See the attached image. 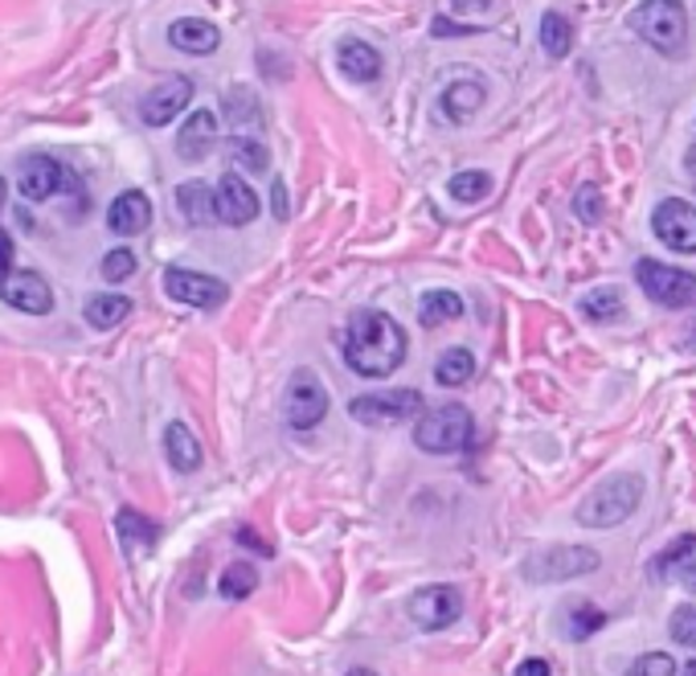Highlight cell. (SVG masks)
Returning a JSON list of instances; mask_svg holds the SVG:
<instances>
[{
    "mask_svg": "<svg viewBox=\"0 0 696 676\" xmlns=\"http://www.w3.org/2000/svg\"><path fill=\"white\" fill-rule=\"evenodd\" d=\"M344 361L357 377H390L406 361V333L386 312H357L344 333Z\"/></svg>",
    "mask_w": 696,
    "mask_h": 676,
    "instance_id": "6da1fadb",
    "label": "cell"
},
{
    "mask_svg": "<svg viewBox=\"0 0 696 676\" xmlns=\"http://www.w3.org/2000/svg\"><path fill=\"white\" fill-rule=\"evenodd\" d=\"M631 29L644 37L651 50L680 58L688 50V13L680 0H644L631 13Z\"/></svg>",
    "mask_w": 696,
    "mask_h": 676,
    "instance_id": "7a4b0ae2",
    "label": "cell"
},
{
    "mask_svg": "<svg viewBox=\"0 0 696 676\" xmlns=\"http://www.w3.org/2000/svg\"><path fill=\"white\" fill-rule=\"evenodd\" d=\"M644 500V480L639 475H614V480H602L582 505H577V521L586 529H611V524H623L639 508Z\"/></svg>",
    "mask_w": 696,
    "mask_h": 676,
    "instance_id": "3957f363",
    "label": "cell"
},
{
    "mask_svg": "<svg viewBox=\"0 0 696 676\" xmlns=\"http://www.w3.org/2000/svg\"><path fill=\"white\" fill-rule=\"evenodd\" d=\"M476 435V423L463 406H439V410H423V419L414 423V443L426 456H455Z\"/></svg>",
    "mask_w": 696,
    "mask_h": 676,
    "instance_id": "277c9868",
    "label": "cell"
},
{
    "mask_svg": "<svg viewBox=\"0 0 696 676\" xmlns=\"http://www.w3.org/2000/svg\"><path fill=\"white\" fill-rule=\"evenodd\" d=\"M635 283L656 300L660 307H693L696 304V275L693 270H676L656 258H639L635 263Z\"/></svg>",
    "mask_w": 696,
    "mask_h": 676,
    "instance_id": "5b68a950",
    "label": "cell"
},
{
    "mask_svg": "<svg viewBox=\"0 0 696 676\" xmlns=\"http://www.w3.org/2000/svg\"><path fill=\"white\" fill-rule=\"evenodd\" d=\"M423 410L426 402L418 389H377V394H361L349 402V414L365 426H398Z\"/></svg>",
    "mask_w": 696,
    "mask_h": 676,
    "instance_id": "8992f818",
    "label": "cell"
},
{
    "mask_svg": "<svg viewBox=\"0 0 696 676\" xmlns=\"http://www.w3.org/2000/svg\"><path fill=\"white\" fill-rule=\"evenodd\" d=\"M598 566H602V558L586 545H545L525 562V578H533V582H570V578L590 575Z\"/></svg>",
    "mask_w": 696,
    "mask_h": 676,
    "instance_id": "52a82bcc",
    "label": "cell"
},
{
    "mask_svg": "<svg viewBox=\"0 0 696 676\" xmlns=\"http://www.w3.org/2000/svg\"><path fill=\"white\" fill-rule=\"evenodd\" d=\"M283 414H288V426L295 431H312V426L323 423L328 414V389L312 370H300L291 377L288 398H283Z\"/></svg>",
    "mask_w": 696,
    "mask_h": 676,
    "instance_id": "ba28073f",
    "label": "cell"
},
{
    "mask_svg": "<svg viewBox=\"0 0 696 676\" xmlns=\"http://www.w3.org/2000/svg\"><path fill=\"white\" fill-rule=\"evenodd\" d=\"M651 230L663 246H672L680 254H696V205L684 197H663L651 209Z\"/></svg>",
    "mask_w": 696,
    "mask_h": 676,
    "instance_id": "9c48e42d",
    "label": "cell"
},
{
    "mask_svg": "<svg viewBox=\"0 0 696 676\" xmlns=\"http://www.w3.org/2000/svg\"><path fill=\"white\" fill-rule=\"evenodd\" d=\"M406 611L423 631H442V627H451L463 615V594H459V587H447V582L423 587V591L410 594Z\"/></svg>",
    "mask_w": 696,
    "mask_h": 676,
    "instance_id": "30bf717a",
    "label": "cell"
},
{
    "mask_svg": "<svg viewBox=\"0 0 696 676\" xmlns=\"http://www.w3.org/2000/svg\"><path fill=\"white\" fill-rule=\"evenodd\" d=\"M164 291L172 300H181L188 307H202V312H213L230 300V288L221 283L218 275H202V270H185V267H169L164 270Z\"/></svg>",
    "mask_w": 696,
    "mask_h": 676,
    "instance_id": "8fae6325",
    "label": "cell"
},
{
    "mask_svg": "<svg viewBox=\"0 0 696 676\" xmlns=\"http://www.w3.org/2000/svg\"><path fill=\"white\" fill-rule=\"evenodd\" d=\"M188 102H193V83H188L185 74H172V79H164V83L152 86V90L144 95L139 119H144L148 128H164V123L185 116Z\"/></svg>",
    "mask_w": 696,
    "mask_h": 676,
    "instance_id": "7c38bea8",
    "label": "cell"
},
{
    "mask_svg": "<svg viewBox=\"0 0 696 676\" xmlns=\"http://www.w3.org/2000/svg\"><path fill=\"white\" fill-rule=\"evenodd\" d=\"M213 202H218L221 226H251V221L258 218V209H262L258 193L242 181L239 172H225V177H221L218 189H213Z\"/></svg>",
    "mask_w": 696,
    "mask_h": 676,
    "instance_id": "4fadbf2b",
    "label": "cell"
},
{
    "mask_svg": "<svg viewBox=\"0 0 696 676\" xmlns=\"http://www.w3.org/2000/svg\"><path fill=\"white\" fill-rule=\"evenodd\" d=\"M0 295H4V304L9 307L29 312V316H46L53 307L50 283H46L37 270H9V275L0 279Z\"/></svg>",
    "mask_w": 696,
    "mask_h": 676,
    "instance_id": "5bb4252c",
    "label": "cell"
},
{
    "mask_svg": "<svg viewBox=\"0 0 696 676\" xmlns=\"http://www.w3.org/2000/svg\"><path fill=\"white\" fill-rule=\"evenodd\" d=\"M17 185L29 202H46V197H53L58 189L66 185V169L53 156H29V160H21Z\"/></svg>",
    "mask_w": 696,
    "mask_h": 676,
    "instance_id": "9a60e30c",
    "label": "cell"
},
{
    "mask_svg": "<svg viewBox=\"0 0 696 676\" xmlns=\"http://www.w3.org/2000/svg\"><path fill=\"white\" fill-rule=\"evenodd\" d=\"M651 575L660 582H684L696 594V533L672 541L660 558L651 562Z\"/></svg>",
    "mask_w": 696,
    "mask_h": 676,
    "instance_id": "2e32d148",
    "label": "cell"
},
{
    "mask_svg": "<svg viewBox=\"0 0 696 676\" xmlns=\"http://www.w3.org/2000/svg\"><path fill=\"white\" fill-rule=\"evenodd\" d=\"M148 221H152V202H148V193H139V189H123L120 197L107 205V226L123 238L148 230Z\"/></svg>",
    "mask_w": 696,
    "mask_h": 676,
    "instance_id": "e0dca14e",
    "label": "cell"
},
{
    "mask_svg": "<svg viewBox=\"0 0 696 676\" xmlns=\"http://www.w3.org/2000/svg\"><path fill=\"white\" fill-rule=\"evenodd\" d=\"M337 67L349 83H377L381 79V53L361 37H344L337 50Z\"/></svg>",
    "mask_w": 696,
    "mask_h": 676,
    "instance_id": "ac0fdd59",
    "label": "cell"
},
{
    "mask_svg": "<svg viewBox=\"0 0 696 676\" xmlns=\"http://www.w3.org/2000/svg\"><path fill=\"white\" fill-rule=\"evenodd\" d=\"M218 144V116L213 111H193V116L181 123V132H176V156L181 160H202L209 156V148Z\"/></svg>",
    "mask_w": 696,
    "mask_h": 676,
    "instance_id": "d6986e66",
    "label": "cell"
},
{
    "mask_svg": "<svg viewBox=\"0 0 696 676\" xmlns=\"http://www.w3.org/2000/svg\"><path fill=\"white\" fill-rule=\"evenodd\" d=\"M169 46L181 53H197V58H205V53H213L221 46V29L213 21L181 17L169 25Z\"/></svg>",
    "mask_w": 696,
    "mask_h": 676,
    "instance_id": "ffe728a7",
    "label": "cell"
},
{
    "mask_svg": "<svg viewBox=\"0 0 696 676\" xmlns=\"http://www.w3.org/2000/svg\"><path fill=\"white\" fill-rule=\"evenodd\" d=\"M164 456H169L176 472H197L202 468V443H197V435L185 423H169V431H164Z\"/></svg>",
    "mask_w": 696,
    "mask_h": 676,
    "instance_id": "44dd1931",
    "label": "cell"
},
{
    "mask_svg": "<svg viewBox=\"0 0 696 676\" xmlns=\"http://www.w3.org/2000/svg\"><path fill=\"white\" fill-rule=\"evenodd\" d=\"M176 205L197 226H213L218 221V202H213V189L205 185V181H185V185L176 189Z\"/></svg>",
    "mask_w": 696,
    "mask_h": 676,
    "instance_id": "7402d4cb",
    "label": "cell"
},
{
    "mask_svg": "<svg viewBox=\"0 0 696 676\" xmlns=\"http://www.w3.org/2000/svg\"><path fill=\"white\" fill-rule=\"evenodd\" d=\"M484 107V83L476 79H463V83H451L442 90V116L463 123V119H472Z\"/></svg>",
    "mask_w": 696,
    "mask_h": 676,
    "instance_id": "603a6c76",
    "label": "cell"
},
{
    "mask_svg": "<svg viewBox=\"0 0 696 676\" xmlns=\"http://www.w3.org/2000/svg\"><path fill=\"white\" fill-rule=\"evenodd\" d=\"M83 316L90 328H102V333H107V328H115V324H123L132 316V300H127V295H111V291H107V295H90Z\"/></svg>",
    "mask_w": 696,
    "mask_h": 676,
    "instance_id": "cb8c5ba5",
    "label": "cell"
},
{
    "mask_svg": "<svg viewBox=\"0 0 696 676\" xmlns=\"http://www.w3.org/2000/svg\"><path fill=\"white\" fill-rule=\"evenodd\" d=\"M225 116H230V128H239V132H251L262 123V102L251 86H234L230 95H225Z\"/></svg>",
    "mask_w": 696,
    "mask_h": 676,
    "instance_id": "d4e9b609",
    "label": "cell"
},
{
    "mask_svg": "<svg viewBox=\"0 0 696 676\" xmlns=\"http://www.w3.org/2000/svg\"><path fill=\"white\" fill-rule=\"evenodd\" d=\"M472 373H476V357H472V349H447V353L439 357V365H435V382L447 389H455V386H467Z\"/></svg>",
    "mask_w": 696,
    "mask_h": 676,
    "instance_id": "484cf974",
    "label": "cell"
},
{
    "mask_svg": "<svg viewBox=\"0 0 696 676\" xmlns=\"http://www.w3.org/2000/svg\"><path fill=\"white\" fill-rule=\"evenodd\" d=\"M115 529H120V541L132 550V554H144V550H152L156 545V524L148 521L144 512H136V508H123Z\"/></svg>",
    "mask_w": 696,
    "mask_h": 676,
    "instance_id": "4316f807",
    "label": "cell"
},
{
    "mask_svg": "<svg viewBox=\"0 0 696 676\" xmlns=\"http://www.w3.org/2000/svg\"><path fill=\"white\" fill-rule=\"evenodd\" d=\"M221 599H230V603H239V599H251L258 591V570L251 562H234V566H225L221 570V582H218Z\"/></svg>",
    "mask_w": 696,
    "mask_h": 676,
    "instance_id": "83f0119b",
    "label": "cell"
},
{
    "mask_svg": "<svg viewBox=\"0 0 696 676\" xmlns=\"http://www.w3.org/2000/svg\"><path fill=\"white\" fill-rule=\"evenodd\" d=\"M582 316H590V321H619L627 304H623V291L619 288H595L582 295Z\"/></svg>",
    "mask_w": 696,
    "mask_h": 676,
    "instance_id": "f1b7e54d",
    "label": "cell"
},
{
    "mask_svg": "<svg viewBox=\"0 0 696 676\" xmlns=\"http://www.w3.org/2000/svg\"><path fill=\"white\" fill-rule=\"evenodd\" d=\"M418 316L423 324H447V321H459L463 316V300H459L455 291H426L423 304H418Z\"/></svg>",
    "mask_w": 696,
    "mask_h": 676,
    "instance_id": "f546056e",
    "label": "cell"
},
{
    "mask_svg": "<svg viewBox=\"0 0 696 676\" xmlns=\"http://www.w3.org/2000/svg\"><path fill=\"white\" fill-rule=\"evenodd\" d=\"M541 50L549 58H565V53L574 50V25L561 13H545L541 17Z\"/></svg>",
    "mask_w": 696,
    "mask_h": 676,
    "instance_id": "4dcf8cb0",
    "label": "cell"
},
{
    "mask_svg": "<svg viewBox=\"0 0 696 676\" xmlns=\"http://www.w3.org/2000/svg\"><path fill=\"white\" fill-rule=\"evenodd\" d=\"M447 193H451L455 202H463V205H476V202H484V197L492 193V177H488V172H479V169L455 172V177L447 181Z\"/></svg>",
    "mask_w": 696,
    "mask_h": 676,
    "instance_id": "1f68e13d",
    "label": "cell"
},
{
    "mask_svg": "<svg viewBox=\"0 0 696 676\" xmlns=\"http://www.w3.org/2000/svg\"><path fill=\"white\" fill-rule=\"evenodd\" d=\"M230 156L251 172H267V165H271V153H267L258 140H251V135H234V140H230Z\"/></svg>",
    "mask_w": 696,
    "mask_h": 676,
    "instance_id": "d6a6232c",
    "label": "cell"
},
{
    "mask_svg": "<svg viewBox=\"0 0 696 676\" xmlns=\"http://www.w3.org/2000/svg\"><path fill=\"white\" fill-rule=\"evenodd\" d=\"M132 275H136V251L115 246V251L102 254V279H107V283H123V279H132Z\"/></svg>",
    "mask_w": 696,
    "mask_h": 676,
    "instance_id": "836d02e7",
    "label": "cell"
},
{
    "mask_svg": "<svg viewBox=\"0 0 696 676\" xmlns=\"http://www.w3.org/2000/svg\"><path fill=\"white\" fill-rule=\"evenodd\" d=\"M598 627H607V611H598L595 603H582L570 611V636L574 640H590Z\"/></svg>",
    "mask_w": 696,
    "mask_h": 676,
    "instance_id": "e575fe53",
    "label": "cell"
},
{
    "mask_svg": "<svg viewBox=\"0 0 696 676\" xmlns=\"http://www.w3.org/2000/svg\"><path fill=\"white\" fill-rule=\"evenodd\" d=\"M668 631H672V640H676V643H684V648H693V652H696V607H676V611H672Z\"/></svg>",
    "mask_w": 696,
    "mask_h": 676,
    "instance_id": "d590c367",
    "label": "cell"
},
{
    "mask_svg": "<svg viewBox=\"0 0 696 676\" xmlns=\"http://www.w3.org/2000/svg\"><path fill=\"white\" fill-rule=\"evenodd\" d=\"M631 676H676V660L668 652H647L631 664Z\"/></svg>",
    "mask_w": 696,
    "mask_h": 676,
    "instance_id": "8d00e7d4",
    "label": "cell"
},
{
    "mask_svg": "<svg viewBox=\"0 0 696 676\" xmlns=\"http://www.w3.org/2000/svg\"><path fill=\"white\" fill-rule=\"evenodd\" d=\"M574 209H577V218L590 221V226H595V221L602 218V214H598V189H595V185L582 189V193H577V202H574Z\"/></svg>",
    "mask_w": 696,
    "mask_h": 676,
    "instance_id": "74e56055",
    "label": "cell"
},
{
    "mask_svg": "<svg viewBox=\"0 0 696 676\" xmlns=\"http://www.w3.org/2000/svg\"><path fill=\"white\" fill-rule=\"evenodd\" d=\"M13 270V238L0 230V279Z\"/></svg>",
    "mask_w": 696,
    "mask_h": 676,
    "instance_id": "f35d334b",
    "label": "cell"
},
{
    "mask_svg": "<svg viewBox=\"0 0 696 676\" xmlns=\"http://www.w3.org/2000/svg\"><path fill=\"white\" fill-rule=\"evenodd\" d=\"M516 676H553V668H549V660H525Z\"/></svg>",
    "mask_w": 696,
    "mask_h": 676,
    "instance_id": "ab89813d",
    "label": "cell"
},
{
    "mask_svg": "<svg viewBox=\"0 0 696 676\" xmlns=\"http://www.w3.org/2000/svg\"><path fill=\"white\" fill-rule=\"evenodd\" d=\"M274 218H288V181H274Z\"/></svg>",
    "mask_w": 696,
    "mask_h": 676,
    "instance_id": "60d3db41",
    "label": "cell"
},
{
    "mask_svg": "<svg viewBox=\"0 0 696 676\" xmlns=\"http://www.w3.org/2000/svg\"><path fill=\"white\" fill-rule=\"evenodd\" d=\"M239 538H242V541H251V550H255V554H271V545H267L262 538H255L251 529H239Z\"/></svg>",
    "mask_w": 696,
    "mask_h": 676,
    "instance_id": "b9f144b4",
    "label": "cell"
},
{
    "mask_svg": "<svg viewBox=\"0 0 696 676\" xmlns=\"http://www.w3.org/2000/svg\"><path fill=\"white\" fill-rule=\"evenodd\" d=\"M492 0H455V9L459 13H484Z\"/></svg>",
    "mask_w": 696,
    "mask_h": 676,
    "instance_id": "7bdbcfd3",
    "label": "cell"
},
{
    "mask_svg": "<svg viewBox=\"0 0 696 676\" xmlns=\"http://www.w3.org/2000/svg\"><path fill=\"white\" fill-rule=\"evenodd\" d=\"M688 177H693V185H696V144L688 148Z\"/></svg>",
    "mask_w": 696,
    "mask_h": 676,
    "instance_id": "ee69618b",
    "label": "cell"
},
{
    "mask_svg": "<svg viewBox=\"0 0 696 676\" xmlns=\"http://www.w3.org/2000/svg\"><path fill=\"white\" fill-rule=\"evenodd\" d=\"M680 676H696V660H693V664H684V673H680Z\"/></svg>",
    "mask_w": 696,
    "mask_h": 676,
    "instance_id": "f6af8a7d",
    "label": "cell"
},
{
    "mask_svg": "<svg viewBox=\"0 0 696 676\" xmlns=\"http://www.w3.org/2000/svg\"><path fill=\"white\" fill-rule=\"evenodd\" d=\"M349 676H374V673H369V668H353Z\"/></svg>",
    "mask_w": 696,
    "mask_h": 676,
    "instance_id": "bcb514c9",
    "label": "cell"
},
{
    "mask_svg": "<svg viewBox=\"0 0 696 676\" xmlns=\"http://www.w3.org/2000/svg\"><path fill=\"white\" fill-rule=\"evenodd\" d=\"M688 345H693V349H696V324H693V333H688Z\"/></svg>",
    "mask_w": 696,
    "mask_h": 676,
    "instance_id": "7dc6e473",
    "label": "cell"
},
{
    "mask_svg": "<svg viewBox=\"0 0 696 676\" xmlns=\"http://www.w3.org/2000/svg\"><path fill=\"white\" fill-rule=\"evenodd\" d=\"M0 209H4V181H0Z\"/></svg>",
    "mask_w": 696,
    "mask_h": 676,
    "instance_id": "c3c4849f",
    "label": "cell"
}]
</instances>
